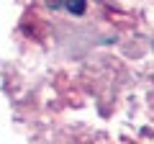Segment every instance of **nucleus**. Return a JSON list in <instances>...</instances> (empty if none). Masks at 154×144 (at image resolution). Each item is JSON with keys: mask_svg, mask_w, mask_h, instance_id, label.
<instances>
[{"mask_svg": "<svg viewBox=\"0 0 154 144\" xmlns=\"http://www.w3.org/2000/svg\"><path fill=\"white\" fill-rule=\"evenodd\" d=\"M67 8H69L72 13H82L85 3H82V0H69V3H67Z\"/></svg>", "mask_w": 154, "mask_h": 144, "instance_id": "nucleus-1", "label": "nucleus"}]
</instances>
